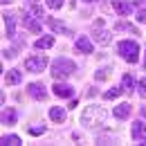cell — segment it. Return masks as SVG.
Segmentation results:
<instances>
[{
	"label": "cell",
	"mask_w": 146,
	"mask_h": 146,
	"mask_svg": "<svg viewBox=\"0 0 146 146\" xmlns=\"http://www.w3.org/2000/svg\"><path fill=\"white\" fill-rule=\"evenodd\" d=\"M54 94H56V97H63V99H72L74 88H72V86H68V83L56 81V83H54Z\"/></svg>",
	"instance_id": "ba28073f"
},
{
	"label": "cell",
	"mask_w": 146,
	"mask_h": 146,
	"mask_svg": "<svg viewBox=\"0 0 146 146\" xmlns=\"http://www.w3.org/2000/svg\"><path fill=\"white\" fill-rule=\"evenodd\" d=\"M117 50H119L121 58L128 61V63H137V61H139V45H137L135 40H121V43L117 45Z\"/></svg>",
	"instance_id": "7a4b0ae2"
},
{
	"label": "cell",
	"mask_w": 146,
	"mask_h": 146,
	"mask_svg": "<svg viewBox=\"0 0 146 146\" xmlns=\"http://www.w3.org/2000/svg\"><path fill=\"white\" fill-rule=\"evenodd\" d=\"M50 119L56 124L65 121V108H50Z\"/></svg>",
	"instance_id": "2e32d148"
},
{
	"label": "cell",
	"mask_w": 146,
	"mask_h": 146,
	"mask_svg": "<svg viewBox=\"0 0 146 146\" xmlns=\"http://www.w3.org/2000/svg\"><path fill=\"white\" fill-rule=\"evenodd\" d=\"M130 137L135 139V142H142L146 137V124L144 121H135L133 124V128H130Z\"/></svg>",
	"instance_id": "9c48e42d"
},
{
	"label": "cell",
	"mask_w": 146,
	"mask_h": 146,
	"mask_svg": "<svg viewBox=\"0 0 146 146\" xmlns=\"http://www.w3.org/2000/svg\"><path fill=\"white\" fill-rule=\"evenodd\" d=\"M108 76H110V68H104V70H99V72L94 74V79H97V81H106Z\"/></svg>",
	"instance_id": "603a6c76"
},
{
	"label": "cell",
	"mask_w": 146,
	"mask_h": 146,
	"mask_svg": "<svg viewBox=\"0 0 146 146\" xmlns=\"http://www.w3.org/2000/svg\"><path fill=\"white\" fill-rule=\"evenodd\" d=\"M121 88H124V92H130L135 90V79L130 76V74H124V79H121Z\"/></svg>",
	"instance_id": "ac0fdd59"
},
{
	"label": "cell",
	"mask_w": 146,
	"mask_h": 146,
	"mask_svg": "<svg viewBox=\"0 0 146 146\" xmlns=\"http://www.w3.org/2000/svg\"><path fill=\"white\" fill-rule=\"evenodd\" d=\"M52 45H54V36H43V38H38L36 43H34L36 50H47V47H52Z\"/></svg>",
	"instance_id": "e0dca14e"
},
{
	"label": "cell",
	"mask_w": 146,
	"mask_h": 146,
	"mask_svg": "<svg viewBox=\"0 0 146 146\" xmlns=\"http://www.w3.org/2000/svg\"><path fill=\"white\" fill-rule=\"evenodd\" d=\"M16 119H18L16 108H2V124H5V126H14Z\"/></svg>",
	"instance_id": "7c38bea8"
},
{
	"label": "cell",
	"mask_w": 146,
	"mask_h": 146,
	"mask_svg": "<svg viewBox=\"0 0 146 146\" xmlns=\"http://www.w3.org/2000/svg\"><path fill=\"white\" fill-rule=\"evenodd\" d=\"M133 7H135V5H133L130 0H112V9H115L119 16H128V14L133 11Z\"/></svg>",
	"instance_id": "52a82bcc"
},
{
	"label": "cell",
	"mask_w": 146,
	"mask_h": 146,
	"mask_svg": "<svg viewBox=\"0 0 146 146\" xmlns=\"http://www.w3.org/2000/svg\"><path fill=\"white\" fill-rule=\"evenodd\" d=\"M20 81H23V72H18V70H9V72L5 74V83L7 86H16Z\"/></svg>",
	"instance_id": "5bb4252c"
},
{
	"label": "cell",
	"mask_w": 146,
	"mask_h": 146,
	"mask_svg": "<svg viewBox=\"0 0 146 146\" xmlns=\"http://www.w3.org/2000/svg\"><path fill=\"white\" fill-rule=\"evenodd\" d=\"M47 25H50V27H52L54 32H63V34H70V32H68V29L63 27V23H58L56 18H47Z\"/></svg>",
	"instance_id": "d6986e66"
},
{
	"label": "cell",
	"mask_w": 146,
	"mask_h": 146,
	"mask_svg": "<svg viewBox=\"0 0 146 146\" xmlns=\"http://www.w3.org/2000/svg\"><path fill=\"white\" fill-rule=\"evenodd\" d=\"M43 133H45V128H43V126H32V128H29V135H43Z\"/></svg>",
	"instance_id": "484cf974"
},
{
	"label": "cell",
	"mask_w": 146,
	"mask_h": 146,
	"mask_svg": "<svg viewBox=\"0 0 146 146\" xmlns=\"http://www.w3.org/2000/svg\"><path fill=\"white\" fill-rule=\"evenodd\" d=\"M27 92H29V97H34V99H45V97H47L43 83H29V86H27Z\"/></svg>",
	"instance_id": "8fae6325"
},
{
	"label": "cell",
	"mask_w": 146,
	"mask_h": 146,
	"mask_svg": "<svg viewBox=\"0 0 146 146\" xmlns=\"http://www.w3.org/2000/svg\"><path fill=\"white\" fill-rule=\"evenodd\" d=\"M142 117L146 119V106H142Z\"/></svg>",
	"instance_id": "83f0119b"
},
{
	"label": "cell",
	"mask_w": 146,
	"mask_h": 146,
	"mask_svg": "<svg viewBox=\"0 0 146 146\" xmlns=\"http://www.w3.org/2000/svg\"><path fill=\"white\" fill-rule=\"evenodd\" d=\"M74 72H76V65H74V61L65 58V56L56 58L54 63H52V76H54L56 81H63V79L72 76Z\"/></svg>",
	"instance_id": "6da1fadb"
},
{
	"label": "cell",
	"mask_w": 146,
	"mask_h": 146,
	"mask_svg": "<svg viewBox=\"0 0 146 146\" xmlns=\"http://www.w3.org/2000/svg\"><path fill=\"white\" fill-rule=\"evenodd\" d=\"M45 65H47V56H43V54L29 56V58L25 61V70H27V72H43Z\"/></svg>",
	"instance_id": "277c9868"
},
{
	"label": "cell",
	"mask_w": 146,
	"mask_h": 146,
	"mask_svg": "<svg viewBox=\"0 0 146 146\" xmlns=\"http://www.w3.org/2000/svg\"><path fill=\"white\" fill-rule=\"evenodd\" d=\"M121 92H124V88H110V90L104 94V99H108V101H110V99H117Z\"/></svg>",
	"instance_id": "44dd1931"
},
{
	"label": "cell",
	"mask_w": 146,
	"mask_h": 146,
	"mask_svg": "<svg viewBox=\"0 0 146 146\" xmlns=\"http://www.w3.org/2000/svg\"><path fill=\"white\" fill-rule=\"evenodd\" d=\"M74 45H76V50L83 52V54H92V52H94V45L90 43V38H88V36H79Z\"/></svg>",
	"instance_id": "30bf717a"
},
{
	"label": "cell",
	"mask_w": 146,
	"mask_h": 146,
	"mask_svg": "<svg viewBox=\"0 0 146 146\" xmlns=\"http://www.w3.org/2000/svg\"><path fill=\"white\" fill-rule=\"evenodd\" d=\"M86 2H94V0H86Z\"/></svg>",
	"instance_id": "f1b7e54d"
},
{
	"label": "cell",
	"mask_w": 146,
	"mask_h": 146,
	"mask_svg": "<svg viewBox=\"0 0 146 146\" xmlns=\"http://www.w3.org/2000/svg\"><path fill=\"white\" fill-rule=\"evenodd\" d=\"M137 92H139L142 97H146V79H139V83H137Z\"/></svg>",
	"instance_id": "cb8c5ba5"
},
{
	"label": "cell",
	"mask_w": 146,
	"mask_h": 146,
	"mask_svg": "<svg viewBox=\"0 0 146 146\" xmlns=\"http://www.w3.org/2000/svg\"><path fill=\"white\" fill-rule=\"evenodd\" d=\"M115 29H126V32H130V34H137V29H135V27H133L130 23H126V20H119Z\"/></svg>",
	"instance_id": "7402d4cb"
},
{
	"label": "cell",
	"mask_w": 146,
	"mask_h": 146,
	"mask_svg": "<svg viewBox=\"0 0 146 146\" xmlns=\"http://www.w3.org/2000/svg\"><path fill=\"white\" fill-rule=\"evenodd\" d=\"M0 142L5 146H16V144H20V137H16V135H2Z\"/></svg>",
	"instance_id": "ffe728a7"
},
{
	"label": "cell",
	"mask_w": 146,
	"mask_h": 146,
	"mask_svg": "<svg viewBox=\"0 0 146 146\" xmlns=\"http://www.w3.org/2000/svg\"><path fill=\"white\" fill-rule=\"evenodd\" d=\"M137 20H139V23H146V7H139V11H137Z\"/></svg>",
	"instance_id": "4316f807"
},
{
	"label": "cell",
	"mask_w": 146,
	"mask_h": 146,
	"mask_svg": "<svg viewBox=\"0 0 146 146\" xmlns=\"http://www.w3.org/2000/svg\"><path fill=\"white\" fill-rule=\"evenodd\" d=\"M23 25H25L29 32H34V34H38V32H40V18L32 16L29 11H25V14H23Z\"/></svg>",
	"instance_id": "8992f818"
},
{
	"label": "cell",
	"mask_w": 146,
	"mask_h": 146,
	"mask_svg": "<svg viewBox=\"0 0 146 146\" xmlns=\"http://www.w3.org/2000/svg\"><path fill=\"white\" fill-rule=\"evenodd\" d=\"M94 40L101 43V45H108L110 43V34L104 29V20H97L94 23Z\"/></svg>",
	"instance_id": "5b68a950"
},
{
	"label": "cell",
	"mask_w": 146,
	"mask_h": 146,
	"mask_svg": "<svg viewBox=\"0 0 146 146\" xmlns=\"http://www.w3.org/2000/svg\"><path fill=\"white\" fill-rule=\"evenodd\" d=\"M5 25H7V38H16V16L5 14Z\"/></svg>",
	"instance_id": "4fadbf2b"
},
{
	"label": "cell",
	"mask_w": 146,
	"mask_h": 146,
	"mask_svg": "<svg viewBox=\"0 0 146 146\" xmlns=\"http://www.w3.org/2000/svg\"><path fill=\"white\" fill-rule=\"evenodd\" d=\"M47 7L50 9H58V7H63V0H47Z\"/></svg>",
	"instance_id": "d4e9b609"
},
{
	"label": "cell",
	"mask_w": 146,
	"mask_h": 146,
	"mask_svg": "<svg viewBox=\"0 0 146 146\" xmlns=\"http://www.w3.org/2000/svg\"><path fill=\"white\" fill-rule=\"evenodd\" d=\"M104 119H106L104 110L99 108V106H90V108H86V112H83L81 124L88 126V128H94V126H99V124H104Z\"/></svg>",
	"instance_id": "3957f363"
},
{
	"label": "cell",
	"mask_w": 146,
	"mask_h": 146,
	"mask_svg": "<svg viewBox=\"0 0 146 146\" xmlns=\"http://www.w3.org/2000/svg\"><path fill=\"white\" fill-rule=\"evenodd\" d=\"M130 104H119V106H117V108H112V115H115V117H117V119H126L128 115H130Z\"/></svg>",
	"instance_id": "9a60e30c"
},
{
	"label": "cell",
	"mask_w": 146,
	"mask_h": 146,
	"mask_svg": "<svg viewBox=\"0 0 146 146\" xmlns=\"http://www.w3.org/2000/svg\"><path fill=\"white\" fill-rule=\"evenodd\" d=\"M144 65H146V58H144Z\"/></svg>",
	"instance_id": "f546056e"
}]
</instances>
